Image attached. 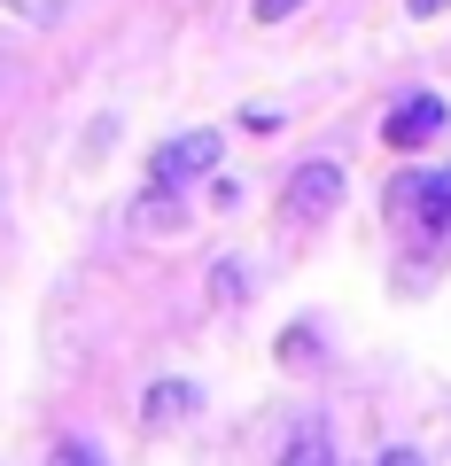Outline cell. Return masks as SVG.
Instances as JSON below:
<instances>
[{
  "mask_svg": "<svg viewBox=\"0 0 451 466\" xmlns=\"http://www.w3.org/2000/svg\"><path fill=\"white\" fill-rule=\"evenodd\" d=\"M382 210H389V226L413 233V241H444V233H451V164L397 171V179L382 187Z\"/></svg>",
  "mask_w": 451,
  "mask_h": 466,
  "instance_id": "obj_1",
  "label": "cell"
},
{
  "mask_svg": "<svg viewBox=\"0 0 451 466\" xmlns=\"http://www.w3.org/2000/svg\"><path fill=\"white\" fill-rule=\"evenodd\" d=\"M218 148H226V140H218L210 125L156 140V148H149V187H171V195H187L195 179H210V171H218Z\"/></svg>",
  "mask_w": 451,
  "mask_h": 466,
  "instance_id": "obj_2",
  "label": "cell"
},
{
  "mask_svg": "<svg viewBox=\"0 0 451 466\" xmlns=\"http://www.w3.org/2000/svg\"><path fill=\"white\" fill-rule=\"evenodd\" d=\"M343 210V164H327V156H319V164H296L288 171V187H281V226H327V218Z\"/></svg>",
  "mask_w": 451,
  "mask_h": 466,
  "instance_id": "obj_3",
  "label": "cell"
},
{
  "mask_svg": "<svg viewBox=\"0 0 451 466\" xmlns=\"http://www.w3.org/2000/svg\"><path fill=\"white\" fill-rule=\"evenodd\" d=\"M444 125H451L444 94H405V101H389L382 140H389L397 156H420V148H436V140H444Z\"/></svg>",
  "mask_w": 451,
  "mask_h": 466,
  "instance_id": "obj_4",
  "label": "cell"
},
{
  "mask_svg": "<svg viewBox=\"0 0 451 466\" xmlns=\"http://www.w3.org/2000/svg\"><path fill=\"white\" fill-rule=\"evenodd\" d=\"M195 381H156L149 389V404H140V420H149V428H164V420H179V412H195Z\"/></svg>",
  "mask_w": 451,
  "mask_h": 466,
  "instance_id": "obj_5",
  "label": "cell"
},
{
  "mask_svg": "<svg viewBox=\"0 0 451 466\" xmlns=\"http://www.w3.org/2000/svg\"><path fill=\"white\" fill-rule=\"evenodd\" d=\"M281 466H334V435L319 428V420H312V428H296V435H288V451H281Z\"/></svg>",
  "mask_w": 451,
  "mask_h": 466,
  "instance_id": "obj_6",
  "label": "cell"
},
{
  "mask_svg": "<svg viewBox=\"0 0 451 466\" xmlns=\"http://www.w3.org/2000/svg\"><path fill=\"white\" fill-rule=\"evenodd\" d=\"M47 466H101V451L86 443V435H63V443L47 451Z\"/></svg>",
  "mask_w": 451,
  "mask_h": 466,
  "instance_id": "obj_7",
  "label": "cell"
},
{
  "mask_svg": "<svg viewBox=\"0 0 451 466\" xmlns=\"http://www.w3.org/2000/svg\"><path fill=\"white\" fill-rule=\"evenodd\" d=\"M296 8H303V0H250V16H257V24H288Z\"/></svg>",
  "mask_w": 451,
  "mask_h": 466,
  "instance_id": "obj_8",
  "label": "cell"
},
{
  "mask_svg": "<svg viewBox=\"0 0 451 466\" xmlns=\"http://www.w3.org/2000/svg\"><path fill=\"white\" fill-rule=\"evenodd\" d=\"M210 296H218V303H234V296H241V265H218V280H210Z\"/></svg>",
  "mask_w": 451,
  "mask_h": 466,
  "instance_id": "obj_9",
  "label": "cell"
},
{
  "mask_svg": "<svg viewBox=\"0 0 451 466\" xmlns=\"http://www.w3.org/2000/svg\"><path fill=\"white\" fill-rule=\"evenodd\" d=\"M374 466H428V459H420L413 443H397V451H382V459H374Z\"/></svg>",
  "mask_w": 451,
  "mask_h": 466,
  "instance_id": "obj_10",
  "label": "cell"
},
{
  "mask_svg": "<svg viewBox=\"0 0 451 466\" xmlns=\"http://www.w3.org/2000/svg\"><path fill=\"white\" fill-rule=\"evenodd\" d=\"M405 8H413V16H420V24H428V16H444L451 0H405Z\"/></svg>",
  "mask_w": 451,
  "mask_h": 466,
  "instance_id": "obj_11",
  "label": "cell"
}]
</instances>
